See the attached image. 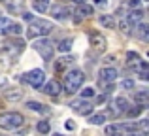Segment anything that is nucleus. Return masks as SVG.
<instances>
[{"instance_id": "2f4dec72", "label": "nucleus", "mask_w": 149, "mask_h": 136, "mask_svg": "<svg viewBox=\"0 0 149 136\" xmlns=\"http://www.w3.org/2000/svg\"><path fill=\"white\" fill-rule=\"evenodd\" d=\"M121 87H123V89H127V91L134 89V80H125L123 83H121Z\"/></svg>"}, {"instance_id": "5701e85b", "label": "nucleus", "mask_w": 149, "mask_h": 136, "mask_svg": "<svg viewBox=\"0 0 149 136\" xmlns=\"http://www.w3.org/2000/svg\"><path fill=\"white\" fill-rule=\"evenodd\" d=\"M106 121V114H95L89 117V123L91 125H102V123Z\"/></svg>"}, {"instance_id": "0eeeda50", "label": "nucleus", "mask_w": 149, "mask_h": 136, "mask_svg": "<svg viewBox=\"0 0 149 136\" xmlns=\"http://www.w3.org/2000/svg\"><path fill=\"white\" fill-rule=\"evenodd\" d=\"M89 42H91V45H93V49H96V51H104L106 49V38H104V34H100L98 30H93L91 34H89Z\"/></svg>"}, {"instance_id": "4c0bfd02", "label": "nucleus", "mask_w": 149, "mask_h": 136, "mask_svg": "<svg viewBox=\"0 0 149 136\" xmlns=\"http://www.w3.org/2000/svg\"><path fill=\"white\" fill-rule=\"evenodd\" d=\"M72 2H76V4H81V2H85V0H72Z\"/></svg>"}, {"instance_id": "f8f14e48", "label": "nucleus", "mask_w": 149, "mask_h": 136, "mask_svg": "<svg viewBox=\"0 0 149 136\" xmlns=\"http://www.w3.org/2000/svg\"><path fill=\"white\" fill-rule=\"evenodd\" d=\"M134 29H136V34H138L140 40H143V42H147V40H149V25H147V23H143V21H142V23H138Z\"/></svg>"}, {"instance_id": "20e7f679", "label": "nucleus", "mask_w": 149, "mask_h": 136, "mask_svg": "<svg viewBox=\"0 0 149 136\" xmlns=\"http://www.w3.org/2000/svg\"><path fill=\"white\" fill-rule=\"evenodd\" d=\"M32 47L36 49V51H38V55H40L44 61H51V59H53L55 47H53V44H51L47 38H42V40L34 42V44H32Z\"/></svg>"}, {"instance_id": "cd10ccee", "label": "nucleus", "mask_w": 149, "mask_h": 136, "mask_svg": "<svg viewBox=\"0 0 149 136\" xmlns=\"http://www.w3.org/2000/svg\"><path fill=\"white\" fill-rule=\"evenodd\" d=\"M138 130H140L142 134H147V133H149V121H147V119H140Z\"/></svg>"}, {"instance_id": "c85d7f7f", "label": "nucleus", "mask_w": 149, "mask_h": 136, "mask_svg": "<svg viewBox=\"0 0 149 136\" xmlns=\"http://www.w3.org/2000/svg\"><path fill=\"white\" fill-rule=\"evenodd\" d=\"M95 95H96V91L93 87H85L83 91H81V98H85V100H87V98H93Z\"/></svg>"}, {"instance_id": "9d476101", "label": "nucleus", "mask_w": 149, "mask_h": 136, "mask_svg": "<svg viewBox=\"0 0 149 136\" xmlns=\"http://www.w3.org/2000/svg\"><path fill=\"white\" fill-rule=\"evenodd\" d=\"M42 87H44V93H45V95H49V96H57L58 93L62 91V85L58 83V80H51L45 85H42Z\"/></svg>"}, {"instance_id": "393cba45", "label": "nucleus", "mask_w": 149, "mask_h": 136, "mask_svg": "<svg viewBox=\"0 0 149 136\" xmlns=\"http://www.w3.org/2000/svg\"><path fill=\"white\" fill-rule=\"evenodd\" d=\"M140 61H142V59H140V55L136 51H128L127 53V63L128 64H138Z\"/></svg>"}, {"instance_id": "6ab92c4d", "label": "nucleus", "mask_w": 149, "mask_h": 136, "mask_svg": "<svg viewBox=\"0 0 149 136\" xmlns=\"http://www.w3.org/2000/svg\"><path fill=\"white\" fill-rule=\"evenodd\" d=\"M51 15H53L55 19H58V21H62V19L66 17V10H64V6H53L51 8Z\"/></svg>"}, {"instance_id": "f257e3e1", "label": "nucleus", "mask_w": 149, "mask_h": 136, "mask_svg": "<svg viewBox=\"0 0 149 136\" xmlns=\"http://www.w3.org/2000/svg\"><path fill=\"white\" fill-rule=\"evenodd\" d=\"M83 81H85V74L81 72V70H77V68H72V70H70V72L64 76L62 89H64V93H68V95H74V93H77V91L81 89Z\"/></svg>"}, {"instance_id": "2eb2a0df", "label": "nucleus", "mask_w": 149, "mask_h": 136, "mask_svg": "<svg viewBox=\"0 0 149 136\" xmlns=\"http://www.w3.org/2000/svg\"><path fill=\"white\" fill-rule=\"evenodd\" d=\"M32 6H34V10H36L38 13H45V11L51 8V0H34Z\"/></svg>"}, {"instance_id": "1a4fd4ad", "label": "nucleus", "mask_w": 149, "mask_h": 136, "mask_svg": "<svg viewBox=\"0 0 149 136\" xmlns=\"http://www.w3.org/2000/svg\"><path fill=\"white\" fill-rule=\"evenodd\" d=\"M117 76H119V72H117L113 66H106V68L100 70V83H102V85L113 83V81L117 80Z\"/></svg>"}, {"instance_id": "423d86ee", "label": "nucleus", "mask_w": 149, "mask_h": 136, "mask_svg": "<svg viewBox=\"0 0 149 136\" xmlns=\"http://www.w3.org/2000/svg\"><path fill=\"white\" fill-rule=\"evenodd\" d=\"M70 108H72L74 112H76L77 115H89L93 112V104L89 102V100L81 98V100H74L72 104H70Z\"/></svg>"}, {"instance_id": "412c9836", "label": "nucleus", "mask_w": 149, "mask_h": 136, "mask_svg": "<svg viewBox=\"0 0 149 136\" xmlns=\"http://www.w3.org/2000/svg\"><path fill=\"white\" fill-rule=\"evenodd\" d=\"M21 32H23V27L19 25V23H13V21L10 23V27H8V30H6V34H13V36H19Z\"/></svg>"}, {"instance_id": "39448f33", "label": "nucleus", "mask_w": 149, "mask_h": 136, "mask_svg": "<svg viewBox=\"0 0 149 136\" xmlns=\"http://www.w3.org/2000/svg\"><path fill=\"white\" fill-rule=\"evenodd\" d=\"M26 83L30 85V87H34V89H38V87H42V85L45 83V72L42 68H34V70H30L29 74H26Z\"/></svg>"}, {"instance_id": "a211bd4d", "label": "nucleus", "mask_w": 149, "mask_h": 136, "mask_svg": "<svg viewBox=\"0 0 149 136\" xmlns=\"http://www.w3.org/2000/svg\"><path fill=\"white\" fill-rule=\"evenodd\" d=\"M146 108H147V106H142V104H136V106H128V110L125 112V114H127V117H130V119H132V117H138V115L142 114Z\"/></svg>"}, {"instance_id": "b1692460", "label": "nucleus", "mask_w": 149, "mask_h": 136, "mask_svg": "<svg viewBox=\"0 0 149 136\" xmlns=\"http://www.w3.org/2000/svg\"><path fill=\"white\" fill-rule=\"evenodd\" d=\"M119 30L123 34H130L132 32V25L127 21V19H121V21H119Z\"/></svg>"}, {"instance_id": "c9c22d12", "label": "nucleus", "mask_w": 149, "mask_h": 136, "mask_svg": "<svg viewBox=\"0 0 149 136\" xmlns=\"http://www.w3.org/2000/svg\"><path fill=\"white\" fill-rule=\"evenodd\" d=\"M140 2H142V0H128V6H130V8H138Z\"/></svg>"}, {"instance_id": "a878e982", "label": "nucleus", "mask_w": 149, "mask_h": 136, "mask_svg": "<svg viewBox=\"0 0 149 136\" xmlns=\"http://www.w3.org/2000/svg\"><path fill=\"white\" fill-rule=\"evenodd\" d=\"M36 129H38V133H40V134H47L49 130H51V125H49V121H40Z\"/></svg>"}, {"instance_id": "72a5a7b5", "label": "nucleus", "mask_w": 149, "mask_h": 136, "mask_svg": "<svg viewBox=\"0 0 149 136\" xmlns=\"http://www.w3.org/2000/svg\"><path fill=\"white\" fill-rule=\"evenodd\" d=\"M23 19H25V21H32V19H34V15L32 13H30V11H26V13H23Z\"/></svg>"}, {"instance_id": "6e6552de", "label": "nucleus", "mask_w": 149, "mask_h": 136, "mask_svg": "<svg viewBox=\"0 0 149 136\" xmlns=\"http://www.w3.org/2000/svg\"><path fill=\"white\" fill-rule=\"evenodd\" d=\"M128 106H130L128 98H125V96H117V98L113 100V104H111V114L113 115H123L125 112L128 110Z\"/></svg>"}, {"instance_id": "4468645a", "label": "nucleus", "mask_w": 149, "mask_h": 136, "mask_svg": "<svg viewBox=\"0 0 149 136\" xmlns=\"http://www.w3.org/2000/svg\"><path fill=\"white\" fill-rule=\"evenodd\" d=\"M77 13H79L81 17H91V15L95 13V8L89 6L87 2H81V4H77Z\"/></svg>"}, {"instance_id": "c756f323", "label": "nucleus", "mask_w": 149, "mask_h": 136, "mask_svg": "<svg viewBox=\"0 0 149 136\" xmlns=\"http://www.w3.org/2000/svg\"><path fill=\"white\" fill-rule=\"evenodd\" d=\"M10 19L8 17H0V34H6V30H8V27H10Z\"/></svg>"}, {"instance_id": "dca6fc26", "label": "nucleus", "mask_w": 149, "mask_h": 136, "mask_svg": "<svg viewBox=\"0 0 149 136\" xmlns=\"http://www.w3.org/2000/svg\"><path fill=\"white\" fill-rule=\"evenodd\" d=\"M26 106H29V110H34V112H38V114H49V108H45L44 104L36 102V100H29Z\"/></svg>"}, {"instance_id": "f03ea898", "label": "nucleus", "mask_w": 149, "mask_h": 136, "mask_svg": "<svg viewBox=\"0 0 149 136\" xmlns=\"http://www.w3.org/2000/svg\"><path fill=\"white\" fill-rule=\"evenodd\" d=\"M53 30V23L47 21V19H32L26 29V38L29 40H34L38 36H45Z\"/></svg>"}, {"instance_id": "7ed1b4c3", "label": "nucleus", "mask_w": 149, "mask_h": 136, "mask_svg": "<svg viewBox=\"0 0 149 136\" xmlns=\"http://www.w3.org/2000/svg\"><path fill=\"white\" fill-rule=\"evenodd\" d=\"M25 123V117H23L19 112H4L0 114V129L6 130H15Z\"/></svg>"}, {"instance_id": "aec40b11", "label": "nucleus", "mask_w": 149, "mask_h": 136, "mask_svg": "<svg viewBox=\"0 0 149 136\" xmlns=\"http://www.w3.org/2000/svg\"><path fill=\"white\" fill-rule=\"evenodd\" d=\"M72 45H74L72 38H64V40L58 42V51H61V53H68L70 49H72Z\"/></svg>"}, {"instance_id": "e433bc0d", "label": "nucleus", "mask_w": 149, "mask_h": 136, "mask_svg": "<svg viewBox=\"0 0 149 136\" xmlns=\"http://www.w3.org/2000/svg\"><path fill=\"white\" fill-rule=\"evenodd\" d=\"M106 2H108V0H95V4H98V6H104Z\"/></svg>"}, {"instance_id": "ea45409f", "label": "nucleus", "mask_w": 149, "mask_h": 136, "mask_svg": "<svg viewBox=\"0 0 149 136\" xmlns=\"http://www.w3.org/2000/svg\"><path fill=\"white\" fill-rule=\"evenodd\" d=\"M0 2H4V0H0Z\"/></svg>"}, {"instance_id": "bb28decb", "label": "nucleus", "mask_w": 149, "mask_h": 136, "mask_svg": "<svg viewBox=\"0 0 149 136\" xmlns=\"http://www.w3.org/2000/svg\"><path fill=\"white\" fill-rule=\"evenodd\" d=\"M4 95H6V98L8 100H19V98H21V91H17V89H13V91H6V93H4Z\"/></svg>"}, {"instance_id": "4be33fe9", "label": "nucleus", "mask_w": 149, "mask_h": 136, "mask_svg": "<svg viewBox=\"0 0 149 136\" xmlns=\"http://www.w3.org/2000/svg\"><path fill=\"white\" fill-rule=\"evenodd\" d=\"M70 64H72V59H58V63L55 64V70H57V72H64Z\"/></svg>"}, {"instance_id": "f3484780", "label": "nucleus", "mask_w": 149, "mask_h": 136, "mask_svg": "<svg viewBox=\"0 0 149 136\" xmlns=\"http://www.w3.org/2000/svg\"><path fill=\"white\" fill-rule=\"evenodd\" d=\"M98 21H100L102 27H106V29H115V19H113V15L104 13V15H100V17H98Z\"/></svg>"}, {"instance_id": "f704fd0d", "label": "nucleus", "mask_w": 149, "mask_h": 136, "mask_svg": "<svg viewBox=\"0 0 149 136\" xmlns=\"http://www.w3.org/2000/svg\"><path fill=\"white\" fill-rule=\"evenodd\" d=\"M64 127H66L68 130H74V129H76V123H74V121H66V123H64Z\"/></svg>"}, {"instance_id": "7c9ffc66", "label": "nucleus", "mask_w": 149, "mask_h": 136, "mask_svg": "<svg viewBox=\"0 0 149 136\" xmlns=\"http://www.w3.org/2000/svg\"><path fill=\"white\" fill-rule=\"evenodd\" d=\"M104 133H106V136H117V134H121L119 130H117V125H108Z\"/></svg>"}, {"instance_id": "ddd939ff", "label": "nucleus", "mask_w": 149, "mask_h": 136, "mask_svg": "<svg viewBox=\"0 0 149 136\" xmlns=\"http://www.w3.org/2000/svg\"><path fill=\"white\" fill-rule=\"evenodd\" d=\"M134 100L138 104H142V106H147V102H149V91H147V89H140V91H136L134 93Z\"/></svg>"}, {"instance_id": "9b49d317", "label": "nucleus", "mask_w": 149, "mask_h": 136, "mask_svg": "<svg viewBox=\"0 0 149 136\" xmlns=\"http://www.w3.org/2000/svg\"><path fill=\"white\" fill-rule=\"evenodd\" d=\"M143 17H146V11H143V10H140V8H132V11L127 15V21L130 23L132 27H136L138 23L143 21Z\"/></svg>"}, {"instance_id": "473e14b6", "label": "nucleus", "mask_w": 149, "mask_h": 136, "mask_svg": "<svg viewBox=\"0 0 149 136\" xmlns=\"http://www.w3.org/2000/svg\"><path fill=\"white\" fill-rule=\"evenodd\" d=\"M140 80H143V81L149 80V70H140Z\"/></svg>"}, {"instance_id": "58836bf2", "label": "nucleus", "mask_w": 149, "mask_h": 136, "mask_svg": "<svg viewBox=\"0 0 149 136\" xmlns=\"http://www.w3.org/2000/svg\"><path fill=\"white\" fill-rule=\"evenodd\" d=\"M53 136H62V134H58V133H57V134H53Z\"/></svg>"}]
</instances>
